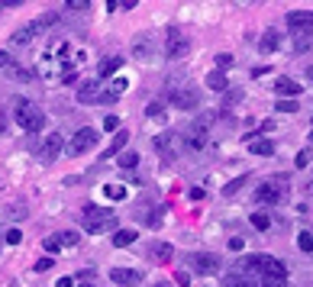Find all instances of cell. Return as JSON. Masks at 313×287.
Segmentation results:
<instances>
[{"label":"cell","instance_id":"1","mask_svg":"<svg viewBox=\"0 0 313 287\" xmlns=\"http://www.w3.org/2000/svg\"><path fill=\"white\" fill-rule=\"evenodd\" d=\"M13 116H16V126L26 129V133H32L36 136L42 126H46V113H42L32 100H16V110H13Z\"/></svg>","mask_w":313,"mask_h":287},{"label":"cell","instance_id":"2","mask_svg":"<svg viewBox=\"0 0 313 287\" xmlns=\"http://www.w3.org/2000/svg\"><path fill=\"white\" fill-rule=\"evenodd\" d=\"M284 194H288V178H284V175H275V178H268V181L258 184L255 200H258V203H268V207H271V203H281Z\"/></svg>","mask_w":313,"mask_h":287},{"label":"cell","instance_id":"3","mask_svg":"<svg viewBox=\"0 0 313 287\" xmlns=\"http://www.w3.org/2000/svg\"><path fill=\"white\" fill-rule=\"evenodd\" d=\"M81 226H84V232H103V226H113V213L107 210V207L84 203V210H81Z\"/></svg>","mask_w":313,"mask_h":287},{"label":"cell","instance_id":"4","mask_svg":"<svg viewBox=\"0 0 313 287\" xmlns=\"http://www.w3.org/2000/svg\"><path fill=\"white\" fill-rule=\"evenodd\" d=\"M97 139H100V133L97 129H91V126H84V129H77V133L71 136V142H68V155H84V152H91L94 145H97Z\"/></svg>","mask_w":313,"mask_h":287},{"label":"cell","instance_id":"5","mask_svg":"<svg viewBox=\"0 0 313 287\" xmlns=\"http://www.w3.org/2000/svg\"><path fill=\"white\" fill-rule=\"evenodd\" d=\"M155 152H162L165 158H175V155H181V133H175V129H165V133H159L152 139Z\"/></svg>","mask_w":313,"mask_h":287},{"label":"cell","instance_id":"6","mask_svg":"<svg viewBox=\"0 0 313 287\" xmlns=\"http://www.w3.org/2000/svg\"><path fill=\"white\" fill-rule=\"evenodd\" d=\"M284 23H288L291 32L313 39V13H310V10H291L288 16H284Z\"/></svg>","mask_w":313,"mask_h":287},{"label":"cell","instance_id":"7","mask_svg":"<svg viewBox=\"0 0 313 287\" xmlns=\"http://www.w3.org/2000/svg\"><path fill=\"white\" fill-rule=\"evenodd\" d=\"M100 97H103V81L100 77H84V81L77 84V103L94 107V103H100Z\"/></svg>","mask_w":313,"mask_h":287},{"label":"cell","instance_id":"8","mask_svg":"<svg viewBox=\"0 0 313 287\" xmlns=\"http://www.w3.org/2000/svg\"><path fill=\"white\" fill-rule=\"evenodd\" d=\"M187 49H190V42L181 36V29H178V26H168V36H165V55H168V58H184Z\"/></svg>","mask_w":313,"mask_h":287},{"label":"cell","instance_id":"9","mask_svg":"<svg viewBox=\"0 0 313 287\" xmlns=\"http://www.w3.org/2000/svg\"><path fill=\"white\" fill-rule=\"evenodd\" d=\"M187 265L194 268V271H201V274H216L220 271V258H216L213 252H190Z\"/></svg>","mask_w":313,"mask_h":287},{"label":"cell","instance_id":"10","mask_svg":"<svg viewBox=\"0 0 313 287\" xmlns=\"http://www.w3.org/2000/svg\"><path fill=\"white\" fill-rule=\"evenodd\" d=\"M168 100L175 103L178 110H197V103H201V94H197L194 88H171Z\"/></svg>","mask_w":313,"mask_h":287},{"label":"cell","instance_id":"11","mask_svg":"<svg viewBox=\"0 0 313 287\" xmlns=\"http://www.w3.org/2000/svg\"><path fill=\"white\" fill-rule=\"evenodd\" d=\"M262 277H268V281H288V268H284V262H278V258L265 255V262H262Z\"/></svg>","mask_w":313,"mask_h":287},{"label":"cell","instance_id":"12","mask_svg":"<svg viewBox=\"0 0 313 287\" xmlns=\"http://www.w3.org/2000/svg\"><path fill=\"white\" fill-rule=\"evenodd\" d=\"M207 149V136L197 133V129H187L181 133V152H204Z\"/></svg>","mask_w":313,"mask_h":287},{"label":"cell","instance_id":"13","mask_svg":"<svg viewBox=\"0 0 313 287\" xmlns=\"http://www.w3.org/2000/svg\"><path fill=\"white\" fill-rule=\"evenodd\" d=\"M149 258L152 262H159V265H168L171 258H175V245H171V242H152L149 245Z\"/></svg>","mask_w":313,"mask_h":287},{"label":"cell","instance_id":"14","mask_svg":"<svg viewBox=\"0 0 313 287\" xmlns=\"http://www.w3.org/2000/svg\"><path fill=\"white\" fill-rule=\"evenodd\" d=\"M110 281H113V284H123V287H133V284L142 281V274L133 271V268H113V271H110Z\"/></svg>","mask_w":313,"mask_h":287},{"label":"cell","instance_id":"15","mask_svg":"<svg viewBox=\"0 0 313 287\" xmlns=\"http://www.w3.org/2000/svg\"><path fill=\"white\" fill-rule=\"evenodd\" d=\"M39 36V29H36V23H29V26H23V29H16L13 36H10V46H29L32 39Z\"/></svg>","mask_w":313,"mask_h":287},{"label":"cell","instance_id":"16","mask_svg":"<svg viewBox=\"0 0 313 287\" xmlns=\"http://www.w3.org/2000/svg\"><path fill=\"white\" fill-rule=\"evenodd\" d=\"M120 68H123V55H110V58H103V62H100L97 74L103 77V81H107V77H113V74L120 71Z\"/></svg>","mask_w":313,"mask_h":287},{"label":"cell","instance_id":"17","mask_svg":"<svg viewBox=\"0 0 313 287\" xmlns=\"http://www.w3.org/2000/svg\"><path fill=\"white\" fill-rule=\"evenodd\" d=\"M275 91L281 94V100H284V97H297L303 88H300L297 81H291V77H278V81H275Z\"/></svg>","mask_w":313,"mask_h":287},{"label":"cell","instance_id":"18","mask_svg":"<svg viewBox=\"0 0 313 287\" xmlns=\"http://www.w3.org/2000/svg\"><path fill=\"white\" fill-rule=\"evenodd\" d=\"M152 52H155V46H152V39H149V36H139V39L133 42V55L139 58V62L152 58Z\"/></svg>","mask_w":313,"mask_h":287},{"label":"cell","instance_id":"19","mask_svg":"<svg viewBox=\"0 0 313 287\" xmlns=\"http://www.w3.org/2000/svg\"><path fill=\"white\" fill-rule=\"evenodd\" d=\"M249 152L268 158V155H275V142H268V139H249Z\"/></svg>","mask_w":313,"mask_h":287},{"label":"cell","instance_id":"20","mask_svg":"<svg viewBox=\"0 0 313 287\" xmlns=\"http://www.w3.org/2000/svg\"><path fill=\"white\" fill-rule=\"evenodd\" d=\"M58 152H62V136L52 133L46 139V145H42V155H46V158H58Z\"/></svg>","mask_w":313,"mask_h":287},{"label":"cell","instance_id":"21","mask_svg":"<svg viewBox=\"0 0 313 287\" xmlns=\"http://www.w3.org/2000/svg\"><path fill=\"white\" fill-rule=\"evenodd\" d=\"M207 88H210V91H229V81H226V74L223 71H210V74H207Z\"/></svg>","mask_w":313,"mask_h":287},{"label":"cell","instance_id":"22","mask_svg":"<svg viewBox=\"0 0 313 287\" xmlns=\"http://www.w3.org/2000/svg\"><path fill=\"white\" fill-rule=\"evenodd\" d=\"M136 236H139V232H133V229H120V232H113V245L126 249V245H133V242H136Z\"/></svg>","mask_w":313,"mask_h":287},{"label":"cell","instance_id":"23","mask_svg":"<svg viewBox=\"0 0 313 287\" xmlns=\"http://www.w3.org/2000/svg\"><path fill=\"white\" fill-rule=\"evenodd\" d=\"M126 139H129V133H126V129H120V133H116V136H113V142H110V149H107V152H103V155H120V152H123V149H126Z\"/></svg>","mask_w":313,"mask_h":287},{"label":"cell","instance_id":"24","mask_svg":"<svg viewBox=\"0 0 313 287\" xmlns=\"http://www.w3.org/2000/svg\"><path fill=\"white\" fill-rule=\"evenodd\" d=\"M249 223H252V226H255V229H258V232H265V229H271V216H268V213H262V210H255V213H252V216H249Z\"/></svg>","mask_w":313,"mask_h":287},{"label":"cell","instance_id":"25","mask_svg":"<svg viewBox=\"0 0 313 287\" xmlns=\"http://www.w3.org/2000/svg\"><path fill=\"white\" fill-rule=\"evenodd\" d=\"M278 42H281L278 29H268L265 36H262V42H258V49H262V52H275V49H278Z\"/></svg>","mask_w":313,"mask_h":287},{"label":"cell","instance_id":"26","mask_svg":"<svg viewBox=\"0 0 313 287\" xmlns=\"http://www.w3.org/2000/svg\"><path fill=\"white\" fill-rule=\"evenodd\" d=\"M103 197H107V200H123L126 187L123 184H107V187H103Z\"/></svg>","mask_w":313,"mask_h":287},{"label":"cell","instance_id":"27","mask_svg":"<svg viewBox=\"0 0 313 287\" xmlns=\"http://www.w3.org/2000/svg\"><path fill=\"white\" fill-rule=\"evenodd\" d=\"M116 161H120V168H136V165H139V155H136V152H120Z\"/></svg>","mask_w":313,"mask_h":287},{"label":"cell","instance_id":"28","mask_svg":"<svg viewBox=\"0 0 313 287\" xmlns=\"http://www.w3.org/2000/svg\"><path fill=\"white\" fill-rule=\"evenodd\" d=\"M223 287H252V284H249L242 274H236V271H232V274H226V277H223Z\"/></svg>","mask_w":313,"mask_h":287},{"label":"cell","instance_id":"29","mask_svg":"<svg viewBox=\"0 0 313 287\" xmlns=\"http://www.w3.org/2000/svg\"><path fill=\"white\" fill-rule=\"evenodd\" d=\"M126 88H129V77H113V81H110V88H107V91L113 94V97H120V94H123Z\"/></svg>","mask_w":313,"mask_h":287},{"label":"cell","instance_id":"30","mask_svg":"<svg viewBox=\"0 0 313 287\" xmlns=\"http://www.w3.org/2000/svg\"><path fill=\"white\" fill-rule=\"evenodd\" d=\"M4 242H7V245H20V242H23V229H16V226H10V229L4 232Z\"/></svg>","mask_w":313,"mask_h":287},{"label":"cell","instance_id":"31","mask_svg":"<svg viewBox=\"0 0 313 287\" xmlns=\"http://www.w3.org/2000/svg\"><path fill=\"white\" fill-rule=\"evenodd\" d=\"M58 245H62V249H71V245H77V239H81V236H77V232H58Z\"/></svg>","mask_w":313,"mask_h":287},{"label":"cell","instance_id":"32","mask_svg":"<svg viewBox=\"0 0 313 287\" xmlns=\"http://www.w3.org/2000/svg\"><path fill=\"white\" fill-rule=\"evenodd\" d=\"M4 216H7V220H23V216H26V207H23V203H10V207L4 210Z\"/></svg>","mask_w":313,"mask_h":287},{"label":"cell","instance_id":"33","mask_svg":"<svg viewBox=\"0 0 313 287\" xmlns=\"http://www.w3.org/2000/svg\"><path fill=\"white\" fill-rule=\"evenodd\" d=\"M297 245H300V252L313 255V236H310V232H300V236H297Z\"/></svg>","mask_w":313,"mask_h":287},{"label":"cell","instance_id":"34","mask_svg":"<svg viewBox=\"0 0 313 287\" xmlns=\"http://www.w3.org/2000/svg\"><path fill=\"white\" fill-rule=\"evenodd\" d=\"M275 110H278V113H297V110H300V103H294V100H281V103H275Z\"/></svg>","mask_w":313,"mask_h":287},{"label":"cell","instance_id":"35","mask_svg":"<svg viewBox=\"0 0 313 287\" xmlns=\"http://www.w3.org/2000/svg\"><path fill=\"white\" fill-rule=\"evenodd\" d=\"M145 116H149V119H162L165 107H162V103H149V107H145Z\"/></svg>","mask_w":313,"mask_h":287},{"label":"cell","instance_id":"36","mask_svg":"<svg viewBox=\"0 0 313 287\" xmlns=\"http://www.w3.org/2000/svg\"><path fill=\"white\" fill-rule=\"evenodd\" d=\"M42 249H46V252H49V255H52V258H55V252H58V249H62V245H58V239H55V236H46V239H42Z\"/></svg>","mask_w":313,"mask_h":287},{"label":"cell","instance_id":"37","mask_svg":"<svg viewBox=\"0 0 313 287\" xmlns=\"http://www.w3.org/2000/svg\"><path fill=\"white\" fill-rule=\"evenodd\" d=\"M10 74H13V81H32L29 68H10Z\"/></svg>","mask_w":313,"mask_h":287},{"label":"cell","instance_id":"38","mask_svg":"<svg viewBox=\"0 0 313 287\" xmlns=\"http://www.w3.org/2000/svg\"><path fill=\"white\" fill-rule=\"evenodd\" d=\"M52 265H55V258H39V262L32 265V271H39V274H42V271H49Z\"/></svg>","mask_w":313,"mask_h":287},{"label":"cell","instance_id":"39","mask_svg":"<svg viewBox=\"0 0 313 287\" xmlns=\"http://www.w3.org/2000/svg\"><path fill=\"white\" fill-rule=\"evenodd\" d=\"M239 97H242V91H226V97H223V107L229 110V107H232V103H236Z\"/></svg>","mask_w":313,"mask_h":287},{"label":"cell","instance_id":"40","mask_svg":"<svg viewBox=\"0 0 313 287\" xmlns=\"http://www.w3.org/2000/svg\"><path fill=\"white\" fill-rule=\"evenodd\" d=\"M223 68H232V55H216V71H223Z\"/></svg>","mask_w":313,"mask_h":287},{"label":"cell","instance_id":"41","mask_svg":"<svg viewBox=\"0 0 313 287\" xmlns=\"http://www.w3.org/2000/svg\"><path fill=\"white\" fill-rule=\"evenodd\" d=\"M307 46H310L307 36H297V39H294V52H297V55H300V52H307Z\"/></svg>","mask_w":313,"mask_h":287},{"label":"cell","instance_id":"42","mask_svg":"<svg viewBox=\"0 0 313 287\" xmlns=\"http://www.w3.org/2000/svg\"><path fill=\"white\" fill-rule=\"evenodd\" d=\"M242 181H246V178H239V181H232V184H226V187H223V194H226V197H232V194H236V190L242 187Z\"/></svg>","mask_w":313,"mask_h":287},{"label":"cell","instance_id":"43","mask_svg":"<svg viewBox=\"0 0 313 287\" xmlns=\"http://www.w3.org/2000/svg\"><path fill=\"white\" fill-rule=\"evenodd\" d=\"M294 165H297V168H307V165H310V152H297V158H294Z\"/></svg>","mask_w":313,"mask_h":287},{"label":"cell","instance_id":"44","mask_svg":"<svg viewBox=\"0 0 313 287\" xmlns=\"http://www.w3.org/2000/svg\"><path fill=\"white\" fill-rule=\"evenodd\" d=\"M175 284L187 287V284H190V274H187V271H175Z\"/></svg>","mask_w":313,"mask_h":287},{"label":"cell","instance_id":"45","mask_svg":"<svg viewBox=\"0 0 313 287\" xmlns=\"http://www.w3.org/2000/svg\"><path fill=\"white\" fill-rule=\"evenodd\" d=\"M252 287H284V281H268V277H262V281H255Z\"/></svg>","mask_w":313,"mask_h":287},{"label":"cell","instance_id":"46","mask_svg":"<svg viewBox=\"0 0 313 287\" xmlns=\"http://www.w3.org/2000/svg\"><path fill=\"white\" fill-rule=\"evenodd\" d=\"M68 10H88V0H68Z\"/></svg>","mask_w":313,"mask_h":287},{"label":"cell","instance_id":"47","mask_svg":"<svg viewBox=\"0 0 313 287\" xmlns=\"http://www.w3.org/2000/svg\"><path fill=\"white\" fill-rule=\"evenodd\" d=\"M62 81H65V84H74V81H77V71H74V68H68V71H65V77H62Z\"/></svg>","mask_w":313,"mask_h":287},{"label":"cell","instance_id":"48","mask_svg":"<svg viewBox=\"0 0 313 287\" xmlns=\"http://www.w3.org/2000/svg\"><path fill=\"white\" fill-rule=\"evenodd\" d=\"M116 126H120L116 116H107V119H103V129H116Z\"/></svg>","mask_w":313,"mask_h":287},{"label":"cell","instance_id":"49","mask_svg":"<svg viewBox=\"0 0 313 287\" xmlns=\"http://www.w3.org/2000/svg\"><path fill=\"white\" fill-rule=\"evenodd\" d=\"M55 287H74V277H58Z\"/></svg>","mask_w":313,"mask_h":287},{"label":"cell","instance_id":"50","mask_svg":"<svg viewBox=\"0 0 313 287\" xmlns=\"http://www.w3.org/2000/svg\"><path fill=\"white\" fill-rule=\"evenodd\" d=\"M239 249H242V239L232 236V239H229V252H239Z\"/></svg>","mask_w":313,"mask_h":287},{"label":"cell","instance_id":"51","mask_svg":"<svg viewBox=\"0 0 313 287\" xmlns=\"http://www.w3.org/2000/svg\"><path fill=\"white\" fill-rule=\"evenodd\" d=\"M190 200H204V187H194V190H190Z\"/></svg>","mask_w":313,"mask_h":287},{"label":"cell","instance_id":"52","mask_svg":"<svg viewBox=\"0 0 313 287\" xmlns=\"http://www.w3.org/2000/svg\"><path fill=\"white\" fill-rule=\"evenodd\" d=\"M10 65V55H4V52H0V68H7Z\"/></svg>","mask_w":313,"mask_h":287},{"label":"cell","instance_id":"53","mask_svg":"<svg viewBox=\"0 0 313 287\" xmlns=\"http://www.w3.org/2000/svg\"><path fill=\"white\" fill-rule=\"evenodd\" d=\"M307 77H310V81H313V65H310V68H307Z\"/></svg>","mask_w":313,"mask_h":287},{"label":"cell","instance_id":"54","mask_svg":"<svg viewBox=\"0 0 313 287\" xmlns=\"http://www.w3.org/2000/svg\"><path fill=\"white\" fill-rule=\"evenodd\" d=\"M77 287H94V284H77Z\"/></svg>","mask_w":313,"mask_h":287},{"label":"cell","instance_id":"55","mask_svg":"<svg viewBox=\"0 0 313 287\" xmlns=\"http://www.w3.org/2000/svg\"><path fill=\"white\" fill-rule=\"evenodd\" d=\"M310 145H313V129H310Z\"/></svg>","mask_w":313,"mask_h":287},{"label":"cell","instance_id":"56","mask_svg":"<svg viewBox=\"0 0 313 287\" xmlns=\"http://www.w3.org/2000/svg\"><path fill=\"white\" fill-rule=\"evenodd\" d=\"M155 287H168V284H155Z\"/></svg>","mask_w":313,"mask_h":287}]
</instances>
